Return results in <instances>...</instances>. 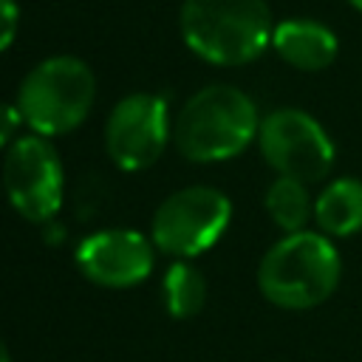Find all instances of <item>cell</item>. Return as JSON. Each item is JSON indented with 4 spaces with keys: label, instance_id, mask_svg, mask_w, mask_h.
<instances>
[{
    "label": "cell",
    "instance_id": "cell-1",
    "mask_svg": "<svg viewBox=\"0 0 362 362\" xmlns=\"http://www.w3.org/2000/svg\"><path fill=\"white\" fill-rule=\"evenodd\" d=\"M257 107L235 85H206L192 93L175 124V150L195 164H212L240 156L257 139Z\"/></svg>",
    "mask_w": 362,
    "mask_h": 362
},
{
    "label": "cell",
    "instance_id": "cell-2",
    "mask_svg": "<svg viewBox=\"0 0 362 362\" xmlns=\"http://www.w3.org/2000/svg\"><path fill=\"white\" fill-rule=\"evenodd\" d=\"M342 277V260L337 246L322 232L283 235L260 257L257 288L260 294L288 311H305L325 303Z\"/></svg>",
    "mask_w": 362,
    "mask_h": 362
},
{
    "label": "cell",
    "instance_id": "cell-3",
    "mask_svg": "<svg viewBox=\"0 0 362 362\" xmlns=\"http://www.w3.org/2000/svg\"><path fill=\"white\" fill-rule=\"evenodd\" d=\"M274 25L266 0H184L181 37L212 65H246L272 42Z\"/></svg>",
    "mask_w": 362,
    "mask_h": 362
},
{
    "label": "cell",
    "instance_id": "cell-4",
    "mask_svg": "<svg viewBox=\"0 0 362 362\" xmlns=\"http://www.w3.org/2000/svg\"><path fill=\"white\" fill-rule=\"evenodd\" d=\"M96 96V79L79 57H51L34 65L17 90V110L37 136L76 130Z\"/></svg>",
    "mask_w": 362,
    "mask_h": 362
},
{
    "label": "cell",
    "instance_id": "cell-5",
    "mask_svg": "<svg viewBox=\"0 0 362 362\" xmlns=\"http://www.w3.org/2000/svg\"><path fill=\"white\" fill-rule=\"evenodd\" d=\"M232 221V201L215 187H184L167 195L150 226V240L158 252L178 260L212 249Z\"/></svg>",
    "mask_w": 362,
    "mask_h": 362
},
{
    "label": "cell",
    "instance_id": "cell-6",
    "mask_svg": "<svg viewBox=\"0 0 362 362\" xmlns=\"http://www.w3.org/2000/svg\"><path fill=\"white\" fill-rule=\"evenodd\" d=\"M3 189L8 204L31 223H48L65 192L59 153L45 136L28 133L8 144L3 158Z\"/></svg>",
    "mask_w": 362,
    "mask_h": 362
},
{
    "label": "cell",
    "instance_id": "cell-7",
    "mask_svg": "<svg viewBox=\"0 0 362 362\" xmlns=\"http://www.w3.org/2000/svg\"><path fill=\"white\" fill-rule=\"evenodd\" d=\"M257 144L260 156L277 175L303 184L325 178L334 167V141L311 113L297 107H280L263 116Z\"/></svg>",
    "mask_w": 362,
    "mask_h": 362
},
{
    "label": "cell",
    "instance_id": "cell-8",
    "mask_svg": "<svg viewBox=\"0 0 362 362\" xmlns=\"http://www.w3.org/2000/svg\"><path fill=\"white\" fill-rule=\"evenodd\" d=\"M173 139L167 99L130 93L116 102L105 122V150L119 170L139 173L153 167Z\"/></svg>",
    "mask_w": 362,
    "mask_h": 362
},
{
    "label": "cell",
    "instance_id": "cell-9",
    "mask_svg": "<svg viewBox=\"0 0 362 362\" xmlns=\"http://www.w3.org/2000/svg\"><path fill=\"white\" fill-rule=\"evenodd\" d=\"M156 243L136 229H102L76 246V269L96 286L130 288L150 277Z\"/></svg>",
    "mask_w": 362,
    "mask_h": 362
},
{
    "label": "cell",
    "instance_id": "cell-10",
    "mask_svg": "<svg viewBox=\"0 0 362 362\" xmlns=\"http://www.w3.org/2000/svg\"><path fill=\"white\" fill-rule=\"evenodd\" d=\"M272 45L297 71H322L337 59V34L317 20H283L274 25Z\"/></svg>",
    "mask_w": 362,
    "mask_h": 362
},
{
    "label": "cell",
    "instance_id": "cell-11",
    "mask_svg": "<svg viewBox=\"0 0 362 362\" xmlns=\"http://www.w3.org/2000/svg\"><path fill=\"white\" fill-rule=\"evenodd\" d=\"M314 221L328 238H348L362 232V181L337 178L314 201Z\"/></svg>",
    "mask_w": 362,
    "mask_h": 362
},
{
    "label": "cell",
    "instance_id": "cell-12",
    "mask_svg": "<svg viewBox=\"0 0 362 362\" xmlns=\"http://www.w3.org/2000/svg\"><path fill=\"white\" fill-rule=\"evenodd\" d=\"M266 212L286 235L303 232L308 218L314 215V204H311L308 187L303 181H297V178L277 175L272 181V187L266 189Z\"/></svg>",
    "mask_w": 362,
    "mask_h": 362
},
{
    "label": "cell",
    "instance_id": "cell-13",
    "mask_svg": "<svg viewBox=\"0 0 362 362\" xmlns=\"http://www.w3.org/2000/svg\"><path fill=\"white\" fill-rule=\"evenodd\" d=\"M206 303V280L204 274L187 263L175 260L164 274V305L175 320L195 317Z\"/></svg>",
    "mask_w": 362,
    "mask_h": 362
},
{
    "label": "cell",
    "instance_id": "cell-14",
    "mask_svg": "<svg viewBox=\"0 0 362 362\" xmlns=\"http://www.w3.org/2000/svg\"><path fill=\"white\" fill-rule=\"evenodd\" d=\"M20 25V8L14 0H0V51H6L14 42Z\"/></svg>",
    "mask_w": 362,
    "mask_h": 362
},
{
    "label": "cell",
    "instance_id": "cell-15",
    "mask_svg": "<svg viewBox=\"0 0 362 362\" xmlns=\"http://www.w3.org/2000/svg\"><path fill=\"white\" fill-rule=\"evenodd\" d=\"M20 122H23V116H20L17 105H3L0 102V150L14 141V133H17Z\"/></svg>",
    "mask_w": 362,
    "mask_h": 362
},
{
    "label": "cell",
    "instance_id": "cell-16",
    "mask_svg": "<svg viewBox=\"0 0 362 362\" xmlns=\"http://www.w3.org/2000/svg\"><path fill=\"white\" fill-rule=\"evenodd\" d=\"M0 362H11V354H8V348H6L3 339H0Z\"/></svg>",
    "mask_w": 362,
    "mask_h": 362
},
{
    "label": "cell",
    "instance_id": "cell-17",
    "mask_svg": "<svg viewBox=\"0 0 362 362\" xmlns=\"http://www.w3.org/2000/svg\"><path fill=\"white\" fill-rule=\"evenodd\" d=\"M348 3H351V6L356 8V11H362V0H348Z\"/></svg>",
    "mask_w": 362,
    "mask_h": 362
}]
</instances>
